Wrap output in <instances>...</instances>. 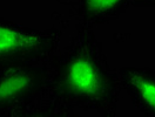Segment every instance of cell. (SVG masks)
Segmentation results:
<instances>
[{
  "instance_id": "cell-6",
  "label": "cell",
  "mask_w": 155,
  "mask_h": 117,
  "mask_svg": "<svg viewBox=\"0 0 155 117\" xmlns=\"http://www.w3.org/2000/svg\"><path fill=\"white\" fill-rule=\"evenodd\" d=\"M54 104L45 97L13 110L2 117H54Z\"/></svg>"
},
{
  "instance_id": "cell-1",
  "label": "cell",
  "mask_w": 155,
  "mask_h": 117,
  "mask_svg": "<svg viewBox=\"0 0 155 117\" xmlns=\"http://www.w3.org/2000/svg\"><path fill=\"white\" fill-rule=\"evenodd\" d=\"M48 69L44 97L52 103L99 115L116 110L122 90L119 74L110 67L93 27L77 24L69 43L51 58Z\"/></svg>"
},
{
  "instance_id": "cell-7",
  "label": "cell",
  "mask_w": 155,
  "mask_h": 117,
  "mask_svg": "<svg viewBox=\"0 0 155 117\" xmlns=\"http://www.w3.org/2000/svg\"><path fill=\"white\" fill-rule=\"evenodd\" d=\"M54 104V103H53ZM54 117H84L75 112V109L60 106V104H54Z\"/></svg>"
},
{
  "instance_id": "cell-8",
  "label": "cell",
  "mask_w": 155,
  "mask_h": 117,
  "mask_svg": "<svg viewBox=\"0 0 155 117\" xmlns=\"http://www.w3.org/2000/svg\"><path fill=\"white\" fill-rule=\"evenodd\" d=\"M141 7V8H150L155 7V0H130V7Z\"/></svg>"
},
{
  "instance_id": "cell-4",
  "label": "cell",
  "mask_w": 155,
  "mask_h": 117,
  "mask_svg": "<svg viewBox=\"0 0 155 117\" xmlns=\"http://www.w3.org/2000/svg\"><path fill=\"white\" fill-rule=\"evenodd\" d=\"M117 74L133 106L145 117H155V69L122 67Z\"/></svg>"
},
{
  "instance_id": "cell-2",
  "label": "cell",
  "mask_w": 155,
  "mask_h": 117,
  "mask_svg": "<svg viewBox=\"0 0 155 117\" xmlns=\"http://www.w3.org/2000/svg\"><path fill=\"white\" fill-rule=\"evenodd\" d=\"M62 34L57 27L40 30L0 18V68L48 63L59 50Z\"/></svg>"
},
{
  "instance_id": "cell-5",
  "label": "cell",
  "mask_w": 155,
  "mask_h": 117,
  "mask_svg": "<svg viewBox=\"0 0 155 117\" xmlns=\"http://www.w3.org/2000/svg\"><path fill=\"white\" fill-rule=\"evenodd\" d=\"M78 25L97 26L117 20L130 7V0H59Z\"/></svg>"
},
{
  "instance_id": "cell-3",
  "label": "cell",
  "mask_w": 155,
  "mask_h": 117,
  "mask_svg": "<svg viewBox=\"0 0 155 117\" xmlns=\"http://www.w3.org/2000/svg\"><path fill=\"white\" fill-rule=\"evenodd\" d=\"M48 80V63L0 68V117L44 97Z\"/></svg>"
},
{
  "instance_id": "cell-9",
  "label": "cell",
  "mask_w": 155,
  "mask_h": 117,
  "mask_svg": "<svg viewBox=\"0 0 155 117\" xmlns=\"http://www.w3.org/2000/svg\"><path fill=\"white\" fill-rule=\"evenodd\" d=\"M100 117H121V116L117 115V111L116 110H112V111H108V112H105V114L100 115Z\"/></svg>"
}]
</instances>
